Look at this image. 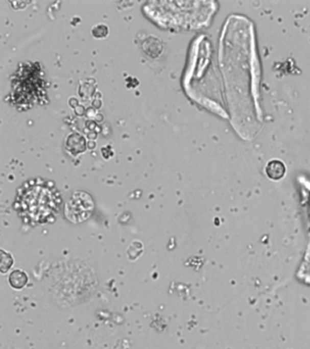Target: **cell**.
<instances>
[{"label": "cell", "mask_w": 310, "mask_h": 349, "mask_svg": "<svg viewBox=\"0 0 310 349\" xmlns=\"http://www.w3.org/2000/svg\"><path fill=\"white\" fill-rule=\"evenodd\" d=\"M266 174L272 180L281 179L285 174V166L284 163L277 159L269 161L266 166Z\"/></svg>", "instance_id": "obj_3"}, {"label": "cell", "mask_w": 310, "mask_h": 349, "mask_svg": "<svg viewBox=\"0 0 310 349\" xmlns=\"http://www.w3.org/2000/svg\"><path fill=\"white\" fill-rule=\"evenodd\" d=\"M62 196L52 181H26L17 192L14 208L21 220L31 227L53 223L62 206Z\"/></svg>", "instance_id": "obj_1"}, {"label": "cell", "mask_w": 310, "mask_h": 349, "mask_svg": "<svg viewBox=\"0 0 310 349\" xmlns=\"http://www.w3.org/2000/svg\"><path fill=\"white\" fill-rule=\"evenodd\" d=\"M9 285L14 289L19 290L27 286V284L29 282V277L24 271L16 269L9 275Z\"/></svg>", "instance_id": "obj_4"}, {"label": "cell", "mask_w": 310, "mask_h": 349, "mask_svg": "<svg viewBox=\"0 0 310 349\" xmlns=\"http://www.w3.org/2000/svg\"><path fill=\"white\" fill-rule=\"evenodd\" d=\"M13 263L14 258L11 254L6 252L5 250H1V272L3 274L7 273L12 266Z\"/></svg>", "instance_id": "obj_5"}, {"label": "cell", "mask_w": 310, "mask_h": 349, "mask_svg": "<svg viewBox=\"0 0 310 349\" xmlns=\"http://www.w3.org/2000/svg\"><path fill=\"white\" fill-rule=\"evenodd\" d=\"M95 210V201L87 192L77 190L72 193L64 207V215L72 224L84 223Z\"/></svg>", "instance_id": "obj_2"}]
</instances>
